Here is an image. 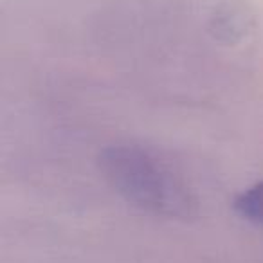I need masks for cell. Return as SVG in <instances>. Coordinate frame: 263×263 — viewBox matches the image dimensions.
Returning a JSON list of instances; mask_svg holds the SVG:
<instances>
[{
  "instance_id": "1",
  "label": "cell",
  "mask_w": 263,
  "mask_h": 263,
  "mask_svg": "<svg viewBox=\"0 0 263 263\" xmlns=\"http://www.w3.org/2000/svg\"><path fill=\"white\" fill-rule=\"evenodd\" d=\"M99 170L117 195L155 216L190 220L198 200L186 180L157 154L137 144H114L99 154Z\"/></svg>"
},
{
  "instance_id": "2",
  "label": "cell",
  "mask_w": 263,
  "mask_h": 263,
  "mask_svg": "<svg viewBox=\"0 0 263 263\" xmlns=\"http://www.w3.org/2000/svg\"><path fill=\"white\" fill-rule=\"evenodd\" d=\"M234 213L245 222L263 226V180L249 186L233 202Z\"/></svg>"
}]
</instances>
